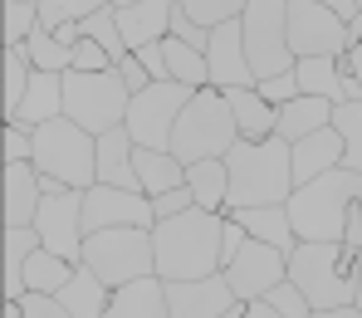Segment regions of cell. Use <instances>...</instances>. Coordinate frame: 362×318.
<instances>
[{
	"label": "cell",
	"mask_w": 362,
	"mask_h": 318,
	"mask_svg": "<svg viewBox=\"0 0 362 318\" xmlns=\"http://www.w3.org/2000/svg\"><path fill=\"white\" fill-rule=\"evenodd\" d=\"M226 216L216 211H186L172 220L152 225V254H157V279H211L226 269L221 259Z\"/></svg>",
	"instance_id": "1"
},
{
	"label": "cell",
	"mask_w": 362,
	"mask_h": 318,
	"mask_svg": "<svg viewBox=\"0 0 362 318\" xmlns=\"http://www.w3.org/2000/svg\"><path fill=\"white\" fill-rule=\"evenodd\" d=\"M230 167V206L226 211H245V206H284L294 196V147L284 137H264V142H235L226 152Z\"/></svg>",
	"instance_id": "2"
},
{
	"label": "cell",
	"mask_w": 362,
	"mask_h": 318,
	"mask_svg": "<svg viewBox=\"0 0 362 318\" xmlns=\"http://www.w3.org/2000/svg\"><path fill=\"white\" fill-rule=\"evenodd\" d=\"M358 201H362V177L348 167H333V172L294 187V196L284 206H289V220H294L299 240H343Z\"/></svg>",
	"instance_id": "3"
},
{
	"label": "cell",
	"mask_w": 362,
	"mask_h": 318,
	"mask_svg": "<svg viewBox=\"0 0 362 318\" xmlns=\"http://www.w3.org/2000/svg\"><path fill=\"white\" fill-rule=\"evenodd\" d=\"M240 142V127L230 113V98L221 88H196V98L181 108L177 132H172V157L177 162H216Z\"/></svg>",
	"instance_id": "4"
},
{
	"label": "cell",
	"mask_w": 362,
	"mask_h": 318,
	"mask_svg": "<svg viewBox=\"0 0 362 318\" xmlns=\"http://www.w3.org/2000/svg\"><path fill=\"white\" fill-rule=\"evenodd\" d=\"M35 172L54 177L69 191H88L98 187V137L83 132L69 118L35 127Z\"/></svg>",
	"instance_id": "5"
},
{
	"label": "cell",
	"mask_w": 362,
	"mask_h": 318,
	"mask_svg": "<svg viewBox=\"0 0 362 318\" xmlns=\"http://www.w3.org/2000/svg\"><path fill=\"white\" fill-rule=\"evenodd\" d=\"M289 279L313 309H343L353 304V250L343 240H299L289 254Z\"/></svg>",
	"instance_id": "6"
},
{
	"label": "cell",
	"mask_w": 362,
	"mask_h": 318,
	"mask_svg": "<svg viewBox=\"0 0 362 318\" xmlns=\"http://www.w3.org/2000/svg\"><path fill=\"white\" fill-rule=\"evenodd\" d=\"M127 108H132V88L122 83L118 69H108V73H78V69H69L64 73V118L78 123L83 132L103 137V132L122 127L127 123Z\"/></svg>",
	"instance_id": "7"
},
{
	"label": "cell",
	"mask_w": 362,
	"mask_h": 318,
	"mask_svg": "<svg viewBox=\"0 0 362 318\" xmlns=\"http://www.w3.org/2000/svg\"><path fill=\"white\" fill-rule=\"evenodd\" d=\"M83 264L108 284V289H127L132 279L157 274V254H152V230L137 225H118V230H93L83 240Z\"/></svg>",
	"instance_id": "8"
},
{
	"label": "cell",
	"mask_w": 362,
	"mask_h": 318,
	"mask_svg": "<svg viewBox=\"0 0 362 318\" xmlns=\"http://www.w3.org/2000/svg\"><path fill=\"white\" fill-rule=\"evenodd\" d=\"M245 54L255 78H274L294 69V49H289V0H250L240 15Z\"/></svg>",
	"instance_id": "9"
},
{
	"label": "cell",
	"mask_w": 362,
	"mask_h": 318,
	"mask_svg": "<svg viewBox=\"0 0 362 318\" xmlns=\"http://www.w3.org/2000/svg\"><path fill=\"white\" fill-rule=\"evenodd\" d=\"M196 98V88L186 83H152L142 93H132V108H127V132L137 147H152V152H172V132H177L181 108Z\"/></svg>",
	"instance_id": "10"
},
{
	"label": "cell",
	"mask_w": 362,
	"mask_h": 318,
	"mask_svg": "<svg viewBox=\"0 0 362 318\" xmlns=\"http://www.w3.org/2000/svg\"><path fill=\"white\" fill-rule=\"evenodd\" d=\"M289 49H294V59L348 54V20L318 0H289Z\"/></svg>",
	"instance_id": "11"
},
{
	"label": "cell",
	"mask_w": 362,
	"mask_h": 318,
	"mask_svg": "<svg viewBox=\"0 0 362 318\" xmlns=\"http://www.w3.org/2000/svg\"><path fill=\"white\" fill-rule=\"evenodd\" d=\"M35 235L49 254H59L69 264H83V191H59V196H45L40 216H35Z\"/></svg>",
	"instance_id": "12"
},
{
	"label": "cell",
	"mask_w": 362,
	"mask_h": 318,
	"mask_svg": "<svg viewBox=\"0 0 362 318\" xmlns=\"http://www.w3.org/2000/svg\"><path fill=\"white\" fill-rule=\"evenodd\" d=\"M221 274L230 279V289H235L240 304H255V299H264L274 284L289 279V254L264 245V240H245V250L235 254Z\"/></svg>",
	"instance_id": "13"
},
{
	"label": "cell",
	"mask_w": 362,
	"mask_h": 318,
	"mask_svg": "<svg viewBox=\"0 0 362 318\" xmlns=\"http://www.w3.org/2000/svg\"><path fill=\"white\" fill-rule=\"evenodd\" d=\"M118 225L152 230V225H157L152 196L122 191V187H88L83 191V230L93 235V230H118Z\"/></svg>",
	"instance_id": "14"
},
{
	"label": "cell",
	"mask_w": 362,
	"mask_h": 318,
	"mask_svg": "<svg viewBox=\"0 0 362 318\" xmlns=\"http://www.w3.org/2000/svg\"><path fill=\"white\" fill-rule=\"evenodd\" d=\"M167 304L172 318H221L240 299L226 274H211V279H167Z\"/></svg>",
	"instance_id": "15"
},
{
	"label": "cell",
	"mask_w": 362,
	"mask_h": 318,
	"mask_svg": "<svg viewBox=\"0 0 362 318\" xmlns=\"http://www.w3.org/2000/svg\"><path fill=\"white\" fill-rule=\"evenodd\" d=\"M206 64H211V88L230 93V88H255V69H250V54H245V35L240 20L211 30V45H206Z\"/></svg>",
	"instance_id": "16"
},
{
	"label": "cell",
	"mask_w": 362,
	"mask_h": 318,
	"mask_svg": "<svg viewBox=\"0 0 362 318\" xmlns=\"http://www.w3.org/2000/svg\"><path fill=\"white\" fill-rule=\"evenodd\" d=\"M113 10H118V30L127 49L162 45L172 35V20H177V0H132V5H113Z\"/></svg>",
	"instance_id": "17"
},
{
	"label": "cell",
	"mask_w": 362,
	"mask_h": 318,
	"mask_svg": "<svg viewBox=\"0 0 362 318\" xmlns=\"http://www.w3.org/2000/svg\"><path fill=\"white\" fill-rule=\"evenodd\" d=\"M45 206V187L35 162H5V225H35Z\"/></svg>",
	"instance_id": "18"
},
{
	"label": "cell",
	"mask_w": 362,
	"mask_h": 318,
	"mask_svg": "<svg viewBox=\"0 0 362 318\" xmlns=\"http://www.w3.org/2000/svg\"><path fill=\"white\" fill-rule=\"evenodd\" d=\"M54 118H64V73H40V69H35L25 103H20V108H15V118H5V123L35 132V127L54 123Z\"/></svg>",
	"instance_id": "19"
},
{
	"label": "cell",
	"mask_w": 362,
	"mask_h": 318,
	"mask_svg": "<svg viewBox=\"0 0 362 318\" xmlns=\"http://www.w3.org/2000/svg\"><path fill=\"white\" fill-rule=\"evenodd\" d=\"M240 220V230L250 240H264L274 250L294 254L299 250V235H294V220H289V206H245V211H226Z\"/></svg>",
	"instance_id": "20"
},
{
	"label": "cell",
	"mask_w": 362,
	"mask_h": 318,
	"mask_svg": "<svg viewBox=\"0 0 362 318\" xmlns=\"http://www.w3.org/2000/svg\"><path fill=\"white\" fill-rule=\"evenodd\" d=\"M132 152H137V142H132V132H127V127H113V132H103V137H98V187L142 191L137 167H132Z\"/></svg>",
	"instance_id": "21"
},
{
	"label": "cell",
	"mask_w": 362,
	"mask_h": 318,
	"mask_svg": "<svg viewBox=\"0 0 362 318\" xmlns=\"http://www.w3.org/2000/svg\"><path fill=\"white\" fill-rule=\"evenodd\" d=\"M108 318H172V304H167V279L147 274V279H132L127 289H113Z\"/></svg>",
	"instance_id": "22"
},
{
	"label": "cell",
	"mask_w": 362,
	"mask_h": 318,
	"mask_svg": "<svg viewBox=\"0 0 362 318\" xmlns=\"http://www.w3.org/2000/svg\"><path fill=\"white\" fill-rule=\"evenodd\" d=\"M333 167H343V137H338V127H323V132L294 142V187L333 172Z\"/></svg>",
	"instance_id": "23"
},
{
	"label": "cell",
	"mask_w": 362,
	"mask_h": 318,
	"mask_svg": "<svg viewBox=\"0 0 362 318\" xmlns=\"http://www.w3.org/2000/svg\"><path fill=\"white\" fill-rule=\"evenodd\" d=\"M333 108H338V103H328V98H308V93H299L289 108H279V127H274V137H284V142L294 147V142H303V137L333 127Z\"/></svg>",
	"instance_id": "24"
},
{
	"label": "cell",
	"mask_w": 362,
	"mask_h": 318,
	"mask_svg": "<svg viewBox=\"0 0 362 318\" xmlns=\"http://www.w3.org/2000/svg\"><path fill=\"white\" fill-rule=\"evenodd\" d=\"M59 304L69 309L74 318H108V304H113V289L88 269V264H78L74 269V279L59 289Z\"/></svg>",
	"instance_id": "25"
},
{
	"label": "cell",
	"mask_w": 362,
	"mask_h": 318,
	"mask_svg": "<svg viewBox=\"0 0 362 318\" xmlns=\"http://www.w3.org/2000/svg\"><path fill=\"white\" fill-rule=\"evenodd\" d=\"M186 187H191V196H196L201 211L226 216V206H230V167H226V157H216V162H191V167H186Z\"/></svg>",
	"instance_id": "26"
},
{
	"label": "cell",
	"mask_w": 362,
	"mask_h": 318,
	"mask_svg": "<svg viewBox=\"0 0 362 318\" xmlns=\"http://www.w3.org/2000/svg\"><path fill=\"white\" fill-rule=\"evenodd\" d=\"M226 98H230V113H235V127H240L245 142H264V137H274V127H279V108H269V103L259 98V88H230Z\"/></svg>",
	"instance_id": "27"
},
{
	"label": "cell",
	"mask_w": 362,
	"mask_h": 318,
	"mask_svg": "<svg viewBox=\"0 0 362 318\" xmlns=\"http://www.w3.org/2000/svg\"><path fill=\"white\" fill-rule=\"evenodd\" d=\"M132 167H137L142 196H167V191L186 187V162H177L172 152H152V147H137V152H132Z\"/></svg>",
	"instance_id": "28"
},
{
	"label": "cell",
	"mask_w": 362,
	"mask_h": 318,
	"mask_svg": "<svg viewBox=\"0 0 362 318\" xmlns=\"http://www.w3.org/2000/svg\"><path fill=\"white\" fill-rule=\"evenodd\" d=\"M294 78H299V93H308V98L348 103V83H343L338 59H294Z\"/></svg>",
	"instance_id": "29"
},
{
	"label": "cell",
	"mask_w": 362,
	"mask_h": 318,
	"mask_svg": "<svg viewBox=\"0 0 362 318\" xmlns=\"http://www.w3.org/2000/svg\"><path fill=\"white\" fill-rule=\"evenodd\" d=\"M162 54H167V69H172V78L186 83V88H211V64H206V49H196V45H186L177 35H167L162 40Z\"/></svg>",
	"instance_id": "30"
},
{
	"label": "cell",
	"mask_w": 362,
	"mask_h": 318,
	"mask_svg": "<svg viewBox=\"0 0 362 318\" xmlns=\"http://www.w3.org/2000/svg\"><path fill=\"white\" fill-rule=\"evenodd\" d=\"M15 49H25L30 64H35L40 73H69V69H74V49L59 45V35H54V30H45V25H40L25 45H15Z\"/></svg>",
	"instance_id": "31"
},
{
	"label": "cell",
	"mask_w": 362,
	"mask_h": 318,
	"mask_svg": "<svg viewBox=\"0 0 362 318\" xmlns=\"http://www.w3.org/2000/svg\"><path fill=\"white\" fill-rule=\"evenodd\" d=\"M74 269H78V264H69V259H59V254L35 250L30 264H25V284H30V294H59L64 284L74 279Z\"/></svg>",
	"instance_id": "32"
},
{
	"label": "cell",
	"mask_w": 362,
	"mask_h": 318,
	"mask_svg": "<svg viewBox=\"0 0 362 318\" xmlns=\"http://www.w3.org/2000/svg\"><path fill=\"white\" fill-rule=\"evenodd\" d=\"M333 127L343 137V167L362 177V98H348L333 108Z\"/></svg>",
	"instance_id": "33"
},
{
	"label": "cell",
	"mask_w": 362,
	"mask_h": 318,
	"mask_svg": "<svg viewBox=\"0 0 362 318\" xmlns=\"http://www.w3.org/2000/svg\"><path fill=\"white\" fill-rule=\"evenodd\" d=\"M78 30H83V40L103 45V49L113 54V64H122L127 54H132V49H127V40H122V30H118V10H113V5H108V10H98V15H88Z\"/></svg>",
	"instance_id": "34"
},
{
	"label": "cell",
	"mask_w": 362,
	"mask_h": 318,
	"mask_svg": "<svg viewBox=\"0 0 362 318\" xmlns=\"http://www.w3.org/2000/svg\"><path fill=\"white\" fill-rule=\"evenodd\" d=\"M113 0H40V25L45 30H59V25H83L88 15L108 10Z\"/></svg>",
	"instance_id": "35"
},
{
	"label": "cell",
	"mask_w": 362,
	"mask_h": 318,
	"mask_svg": "<svg viewBox=\"0 0 362 318\" xmlns=\"http://www.w3.org/2000/svg\"><path fill=\"white\" fill-rule=\"evenodd\" d=\"M30 78H35L30 54H25V49H5V118H15V108L25 103Z\"/></svg>",
	"instance_id": "36"
},
{
	"label": "cell",
	"mask_w": 362,
	"mask_h": 318,
	"mask_svg": "<svg viewBox=\"0 0 362 318\" xmlns=\"http://www.w3.org/2000/svg\"><path fill=\"white\" fill-rule=\"evenodd\" d=\"M245 5H250V0H181L186 20H196L201 30H221V25L240 20V15H245Z\"/></svg>",
	"instance_id": "37"
},
{
	"label": "cell",
	"mask_w": 362,
	"mask_h": 318,
	"mask_svg": "<svg viewBox=\"0 0 362 318\" xmlns=\"http://www.w3.org/2000/svg\"><path fill=\"white\" fill-rule=\"evenodd\" d=\"M40 30V5H20V0H5V49L25 45L30 35Z\"/></svg>",
	"instance_id": "38"
},
{
	"label": "cell",
	"mask_w": 362,
	"mask_h": 318,
	"mask_svg": "<svg viewBox=\"0 0 362 318\" xmlns=\"http://www.w3.org/2000/svg\"><path fill=\"white\" fill-rule=\"evenodd\" d=\"M264 304L274 309L279 318H313V304L303 299V289L294 284V279H284V284H274L269 294H264Z\"/></svg>",
	"instance_id": "39"
},
{
	"label": "cell",
	"mask_w": 362,
	"mask_h": 318,
	"mask_svg": "<svg viewBox=\"0 0 362 318\" xmlns=\"http://www.w3.org/2000/svg\"><path fill=\"white\" fill-rule=\"evenodd\" d=\"M255 88H259V98H264L269 108H289V103L299 98V78H294V69H289V73H274V78H259Z\"/></svg>",
	"instance_id": "40"
},
{
	"label": "cell",
	"mask_w": 362,
	"mask_h": 318,
	"mask_svg": "<svg viewBox=\"0 0 362 318\" xmlns=\"http://www.w3.org/2000/svg\"><path fill=\"white\" fill-rule=\"evenodd\" d=\"M74 69H78V73H108V69H118V64H113V54H108L103 45L78 40V45H74Z\"/></svg>",
	"instance_id": "41"
},
{
	"label": "cell",
	"mask_w": 362,
	"mask_h": 318,
	"mask_svg": "<svg viewBox=\"0 0 362 318\" xmlns=\"http://www.w3.org/2000/svg\"><path fill=\"white\" fill-rule=\"evenodd\" d=\"M152 211H157V220H172V216L196 211V196H191V187H177V191H167V196H152Z\"/></svg>",
	"instance_id": "42"
},
{
	"label": "cell",
	"mask_w": 362,
	"mask_h": 318,
	"mask_svg": "<svg viewBox=\"0 0 362 318\" xmlns=\"http://www.w3.org/2000/svg\"><path fill=\"white\" fill-rule=\"evenodd\" d=\"M20 314L25 318H74L59 304V294H25V299H20Z\"/></svg>",
	"instance_id": "43"
},
{
	"label": "cell",
	"mask_w": 362,
	"mask_h": 318,
	"mask_svg": "<svg viewBox=\"0 0 362 318\" xmlns=\"http://www.w3.org/2000/svg\"><path fill=\"white\" fill-rule=\"evenodd\" d=\"M5 162H35V132L5 123Z\"/></svg>",
	"instance_id": "44"
},
{
	"label": "cell",
	"mask_w": 362,
	"mask_h": 318,
	"mask_svg": "<svg viewBox=\"0 0 362 318\" xmlns=\"http://www.w3.org/2000/svg\"><path fill=\"white\" fill-rule=\"evenodd\" d=\"M137 59H142V69L152 73V83H177L172 78V69H167V54H162V45H147V49H132Z\"/></svg>",
	"instance_id": "45"
},
{
	"label": "cell",
	"mask_w": 362,
	"mask_h": 318,
	"mask_svg": "<svg viewBox=\"0 0 362 318\" xmlns=\"http://www.w3.org/2000/svg\"><path fill=\"white\" fill-rule=\"evenodd\" d=\"M172 35H177V40H186V45H196V49H206V45H211V30H201L196 20H186L181 0H177V20H172Z\"/></svg>",
	"instance_id": "46"
},
{
	"label": "cell",
	"mask_w": 362,
	"mask_h": 318,
	"mask_svg": "<svg viewBox=\"0 0 362 318\" xmlns=\"http://www.w3.org/2000/svg\"><path fill=\"white\" fill-rule=\"evenodd\" d=\"M118 73H122V83H127L132 93H142V88H152V73L142 69V59H137V54H127V59L118 64Z\"/></svg>",
	"instance_id": "47"
},
{
	"label": "cell",
	"mask_w": 362,
	"mask_h": 318,
	"mask_svg": "<svg viewBox=\"0 0 362 318\" xmlns=\"http://www.w3.org/2000/svg\"><path fill=\"white\" fill-rule=\"evenodd\" d=\"M245 240H250V235L240 230V220H235V216H226V235H221V259L230 264V259H235V254L245 250Z\"/></svg>",
	"instance_id": "48"
},
{
	"label": "cell",
	"mask_w": 362,
	"mask_h": 318,
	"mask_svg": "<svg viewBox=\"0 0 362 318\" xmlns=\"http://www.w3.org/2000/svg\"><path fill=\"white\" fill-rule=\"evenodd\" d=\"M343 245L358 254L362 250V206H353V216H348V230H343Z\"/></svg>",
	"instance_id": "49"
},
{
	"label": "cell",
	"mask_w": 362,
	"mask_h": 318,
	"mask_svg": "<svg viewBox=\"0 0 362 318\" xmlns=\"http://www.w3.org/2000/svg\"><path fill=\"white\" fill-rule=\"evenodd\" d=\"M338 69H343V73H353V78H358V88H362V45H353L348 54H338Z\"/></svg>",
	"instance_id": "50"
},
{
	"label": "cell",
	"mask_w": 362,
	"mask_h": 318,
	"mask_svg": "<svg viewBox=\"0 0 362 318\" xmlns=\"http://www.w3.org/2000/svg\"><path fill=\"white\" fill-rule=\"evenodd\" d=\"M318 5H328V10H338L343 20H353V15L362 10V0H318Z\"/></svg>",
	"instance_id": "51"
},
{
	"label": "cell",
	"mask_w": 362,
	"mask_h": 318,
	"mask_svg": "<svg viewBox=\"0 0 362 318\" xmlns=\"http://www.w3.org/2000/svg\"><path fill=\"white\" fill-rule=\"evenodd\" d=\"M313 318H362L358 304H343V309H313Z\"/></svg>",
	"instance_id": "52"
},
{
	"label": "cell",
	"mask_w": 362,
	"mask_h": 318,
	"mask_svg": "<svg viewBox=\"0 0 362 318\" xmlns=\"http://www.w3.org/2000/svg\"><path fill=\"white\" fill-rule=\"evenodd\" d=\"M353 304L362 309V250L353 254Z\"/></svg>",
	"instance_id": "53"
},
{
	"label": "cell",
	"mask_w": 362,
	"mask_h": 318,
	"mask_svg": "<svg viewBox=\"0 0 362 318\" xmlns=\"http://www.w3.org/2000/svg\"><path fill=\"white\" fill-rule=\"evenodd\" d=\"M245 318H279V314H274L264 299H255V304H245Z\"/></svg>",
	"instance_id": "54"
},
{
	"label": "cell",
	"mask_w": 362,
	"mask_h": 318,
	"mask_svg": "<svg viewBox=\"0 0 362 318\" xmlns=\"http://www.w3.org/2000/svg\"><path fill=\"white\" fill-rule=\"evenodd\" d=\"M5 318H25V314H20V304H5Z\"/></svg>",
	"instance_id": "55"
},
{
	"label": "cell",
	"mask_w": 362,
	"mask_h": 318,
	"mask_svg": "<svg viewBox=\"0 0 362 318\" xmlns=\"http://www.w3.org/2000/svg\"><path fill=\"white\" fill-rule=\"evenodd\" d=\"M221 318H245V304H235V309H230V314H221Z\"/></svg>",
	"instance_id": "56"
},
{
	"label": "cell",
	"mask_w": 362,
	"mask_h": 318,
	"mask_svg": "<svg viewBox=\"0 0 362 318\" xmlns=\"http://www.w3.org/2000/svg\"><path fill=\"white\" fill-rule=\"evenodd\" d=\"M20 5H40V0H20Z\"/></svg>",
	"instance_id": "57"
},
{
	"label": "cell",
	"mask_w": 362,
	"mask_h": 318,
	"mask_svg": "<svg viewBox=\"0 0 362 318\" xmlns=\"http://www.w3.org/2000/svg\"><path fill=\"white\" fill-rule=\"evenodd\" d=\"M113 5H132V0H113Z\"/></svg>",
	"instance_id": "58"
},
{
	"label": "cell",
	"mask_w": 362,
	"mask_h": 318,
	"mask_svg": "<svg viewBox=\"0 0 362 318\" xmlns=\"http://www.w3.org/2000/svg\"><path fill=\"white\" fill-rule=\"evenodd\" d=\"M358 206H362V201H358Z\"/></svg>",
	"instance_id": "59"
}]
</instances>
